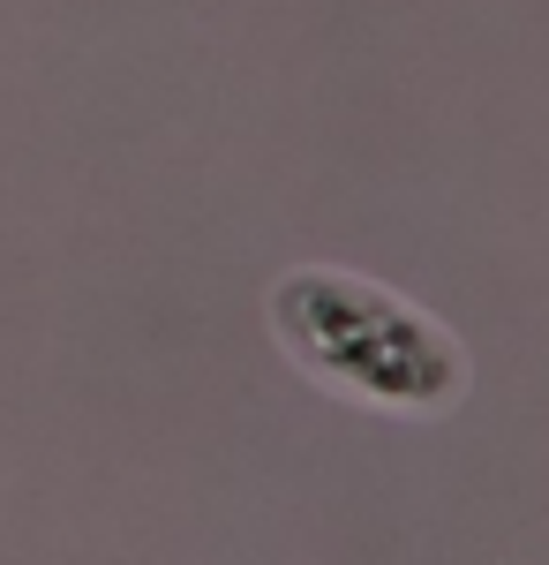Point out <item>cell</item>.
Segmentation results:
<instances>
[{
    "label": "cell",
    "mask_w": 549,
    "mask_h": 565,
    "mask_svg": "<svg viewBox=\"0 0 549 565\" xmlns=\"http://www.w3.org/2000/svg\"><path fill=\"white\" fill-rule=\"evenodd\" d=\"M279 332L309 370L338 377L346 392H369V399L444 407L466 385L460 348L429 317H415L377 287L332 279V271H301L279 287Z\"/></svg>",
    "instance_id": "obj_1"
}]
</instances>
